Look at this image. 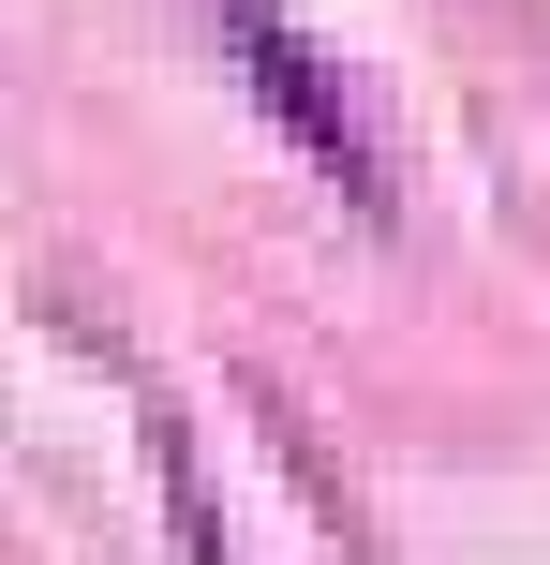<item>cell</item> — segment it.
I'll use <instances>...</instances> for the list:
<instances>
[{
    "label": "cell",
    "mask_w": 550,
    "mask_h": 565,
    "mask_svg": "<svg viewBox=\"0 0 550 565\" xmlns=\"http://www.w3.org/2000/svg\"><path fill=\"white\" fill-rule=\"evenodd\" d=\"M224 45H238V75H254V105L283 119V135L313 149V164L343 179L357 209H387V164H373V135H357V105H343V75H327V60L298 45V30L268 15V0H238V15H224Z\"/></svg>",
    "instance_id": "1"
}]
</instances>
